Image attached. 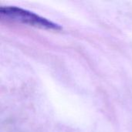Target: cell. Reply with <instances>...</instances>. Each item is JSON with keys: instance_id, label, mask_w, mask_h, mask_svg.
Returning <instances> with one entry per match:
<instances>
[{"instance_id": "6da1fadb", "label": "cell", "mask_w": 132, "mask_h": 132, "mask_svg": "<svg viewBox=\"0 0 132 132\" xmlns=\"http://www.w3.org/2000/svg\"><path fill=\"white\" fill-rule=\"evenodd\" d=\"M0 15L2 17L6 18L8 19L32 26L53 30L62 29V27L59 24L48 20L47 19L42 17L32 12L16 6L1 7Z\"/></svg>"}]
</instances>
